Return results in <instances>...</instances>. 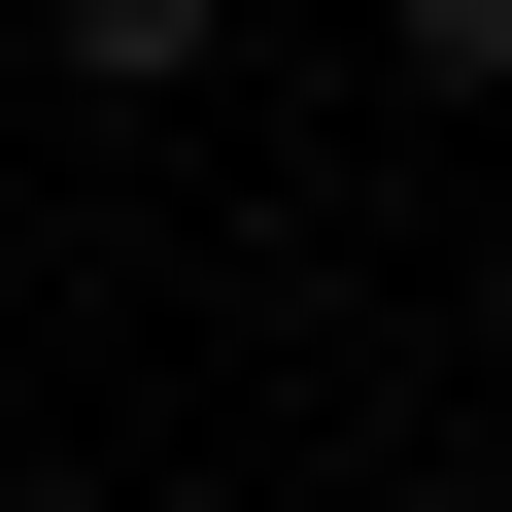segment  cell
<instances>
[{"mask_svg": "<svg viewBox=\"0 0 512 512\" xmlns=\"http://www.w3.org/2000/svg\"><path fill=\"white\" fill-rule=\"evenodd\" d=\"M410 69H444V103H512V0H410Z\"/></svg>", "mask_w": 512, "mask_h": 512, "instance_id": "obj_2", "label": "cell"}, {"mask_svg": "<svg viewBox=\"0 0 512 512\" xmlns=\"http://www.w3.org/2000/svg\"><path fill=\"white\" fill-rule=\"evenodd\" d=\"M35 35H69V103H171V69L239 35V0H35Z\"/></svg>", "mask_w": 512, "mask_h": 512, "instance_id": "obj_1", "label": "cell"}]
</instances>
